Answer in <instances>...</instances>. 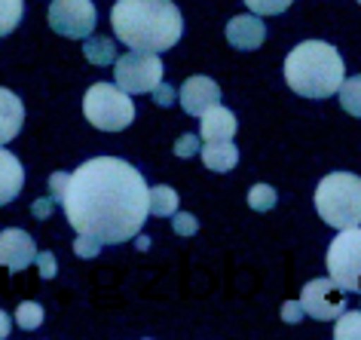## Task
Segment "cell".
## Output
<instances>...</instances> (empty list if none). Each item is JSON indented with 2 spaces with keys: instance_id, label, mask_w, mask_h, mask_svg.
<instances>
[{
  "instance_id": "6da1fadb",
  "label": "cell",
  "mask_w": 361,
  "mask_h": 340,
  "mask_svg": "<svg viewBox=\"0 0 361 340\" xmlns=\"http://www.w3.org/2000/svg\"><path fill=\"white\" fill-rule=\"evenodd\" d=\"M68 224L102 245H120L144 227L150 214V190L141 172L116 157L86 159L68 178L61 196Z\"/></svg>"
},
{
  "instance_id": "7a4b0ae2",
  "label": "cell",
  "mask_w": 361,
  "mask_h": 340,
  "mask_svg": "<svg viewBox=\"0 0 361 340\" xmlns=\"http://www.w3.org/2000/svg\"><path fill=\"white\" fill-rule=\"evenodd\" d=\"M116 40L135 52H166L184 34V19L171 0H116L111 10Z\"/></svg>"
},
{
  "instance_id": "3957f363",
  "label": "cell",
  "mask_w": 361,
  "mask_h": 340,
  "mask_svg": "<svg viewBox=\"0 0 361 340\" xmlns=\"http://www.w3.org/2000/svg\"><path fill=\"white\" fill-rule=\"evenodd\" d=\"M285 80L303 98H328L340 92L343 80H346V65H343V56L331 43L303 40L288 52Z\"/></svg>"
},
{
  "instance_id": "277c9868",
  "label": "cell",
  "mask_w": 361,
  "mask_h": 340,
  "mask_svg": "<svg viewBox=\"0 0 361 340\" xmlns=\"http://www.w3.org/2000/svg\"><path fill=\"white\" fill-rule=\"evenodd\" d=\"M315 212L328 227L346 230L361 224V178L352 172H331L315 187Z\"/></svg>"
},
{
  "instance_id": "5b68a950",
  "label": "cell",
  "mask_w": 361,
  "mask_h": 340,
  "mask_svg": "<svg viewBox=\"0 0 361 340\" xmlns=\"http://www.w3.org/2000/svg\"><path fill=\"white\" fill-rule=\"evenodd\" d=\"M83 114L95 129L120 132L126 126H132L135 104L126 89L111 86V83H95V86H89V92L83 98Z\"/></svg>"
},
{
  "instance_id": "8992f818",
  "label": "cell",
  "mask_w": 361,
  "mask_h": 340,
  "mask_svg": "<svg viewBox=\"0 0 361 340\" xmlns=\"http://www.w3.org/2000/svg\"><path fill=\"white\" fill-rule=\"evenodd\" d=\"M328 276L343 291L361 294V224L340 230L328 248Z\"/></svg>"
},
{
  "instance_id": "52a82bcc",
  "label": "cell",
  "mask_w": 361,
  "mask_h": 340,
  "mask_svg": "<svg viewBox=\"0 0 361 340\" xmlns=\"http://www.w3.org/2000/svg\"><path fill=\"white\" fill-rule=\"evenodd\" d=\"M114 80H116V86L126 89L129 95L153 92V89L162 83V61L157 52L129 49V56H120L114 61Z\"/></svg>"
},
{
  "instance_id": "ba28073f",
  "label": "cell",
  "mask_w": 361,
  "mask_h": 340,
  "mask_svg": "<svg viewBox=\"0 0 361 340\" xmlns=\"http://www.w3.org/2000/svg\"><path fill=\"white\" fill-rule=\"evenodd\" d=\"M98 13L89 0H52L49 4V28L71 40H83L95 31Z\"/></svg>"
},
{
  "instance_id": "9c48e42d",
  "label": "cell",
  "mask_w": 361,
  "mask_h": 340,
  "mask_svg": "<svg viewBox=\"0 0 361 340\" xmlns=\"http://www.w3.org/2000/svg\"><path fill=\"white\" fill-rule=\"evenodd\" d=\"M343 291L337 282L331 279H312L303 285V294H300V303H303V312L319 322H331L337 319L343 310H346V300H343Z\"/></svg>"
},
{
  "instance_id": "30bf717a",
  "label": "cell",
  "mask_w": 361,
  "mask_h": 340,
  "mask_svg": "<svg viewBox=\"0 0 361 340\" xmlns=\"http://www.w3.org/2000/svg\"><path fill=\"white\" fill-rule=\"evenodd\" d=\"M37 261V248H34V239L25 233V230H4L0 233V267L19 273L25 267H31Z\"/></svg>"
},
{
  "instance_id": "8fae6325",
  "label": "cell",
  "mask_w": 361,
  "mask_h": 340,
  "mask_svg": "<svg viewBox=\"0 0 361 340\" xmlns=\"http://www.w3.org/2000/svg\"><path fill=\"white\" fill-rule=\"evenodd\" d=\"M214 104H221V86L214 83L212 77L196 74L190 80H184V86H180V107H184L190 117H202Z\"/></svg>"
},
{
  "instance_id": "7c38bea8",
  "label": "cell",
  "mask_w": 361,
  "mask_h": 340,
  "mask_svg": "<svg viewBox=\"0 0 361 340\" xmlns=\"http://www.w3.org/2000/svg\"><path fill=\"white\" fill-rule=\"evenodd\" d=\"M227 40H230V47L239 52H255L264 47V40H267V25L260 22L255 13L236 16V19H230V25H227Z\"/></svg>"
},
{
  "instance_id": "4fadbf2b",
  "label": "cell",
  "mask_w": 361,
  "mask_h": 340,
  "mask_svg": "<svg viewBox=\"0 0 361 340\" xmlns=\"http://www.w3.org/2000/svg\"><path fill=\"white\" fill-rule=\"evenodd\" d=\"M200 138L202 141H233L236 135V117L224 104H214L200 117Z\"/></svg>"
},
{
  "instance_id": "5bb4252c",
  "label": "cell",
  "mask_w": 361,
  "mask_h": 340,
  "mask_svg": "<svg viewBox=\"0 0 361 340\" xmlns=\"http://www.w3.org/2000/svg\"><path fill=\"white\" fill-rule=\"evenodd\" d=\"M22 123H25V104H22V98L16 95V92H10V89L0 86V147L10 145V141L19 135Z\"/></svg>"
},
{
  "instance_id": "9a60e30c",
  "label": "cell",
  "mask_w": 361,
  "mask_h": 340,
  "mask_svg": "<svg viewBox=\"0 0 361 340\" xmlns=\"http://www.w3.org/2000/svg\"><path fill=\"white\" fill-rule=\"evenodd\" d=\"M25 184V169L10 150L0 147V205L13 202Z\"/></svg>"
},
{
  "instance_id": "2e32d148",
  "label": "cell",
  "mask_w": 361,
  "mask_h": 340,
  "mask_svg": "<svg viewBox=\"0 0 361 340\" xmlns=\"http://www.w3.org/2000/svg\"><path fill=\"white\" fill-rule=\"evenodd\" d=\"M200 157H202L205 169H212V172H230V169L239 163V150L233 141H205Z\"/></svg>"
},
{
  "instance_id": "e0dca14e",
  "label": "cell",
  "mask_w": 361,
  "mask_h": 340,
  "mask_svg": "<svg viewBox=\"0 0 361 340\" xmlns=\"http://www.w3.org/2000/svg\"><path fill=\"white\" fill-rule=\"evenodd\" d=\"M175 212H178V193L166 184H157L150 190V214H157V218H171Z\"/></svg>"
},
{
  "instance_id": "ac0fdd59",
  "label": "cell",
  "mask_w": 361,
  "mask_h": 340,
  "mask_svg": "<svg viewBox=\"0 0 361 340\" xmlns=\"http://www.w3.org/2000/svg\"><path fill=\"white\" fill-rule=\"evenodd\" d=\"M83 56L92 61V65H114L116 61V47L111 37H89L86 47H83Z\"/></svg>"
},
{
  "instance_id": "d6986e66",
  "label": "cell",
  "mask_w": 361,
  "mask_h": 340,
  "mask_svg": "<svg viewBox=\"0 0 361 340\" xmlns=\"http://www.w3.org/2000/svg\"><path fill=\"white\" fill-rule=\"evenodd\" d=\"M340 104H343V111H346V114H352V117H361V74L343 80Z\"/></svg>"
},
{
  "instance_id": "ffe728a7",
  "label": "cell",
  "mask_w": 361,
  "mask_h": 340,
  "mask_svg": "<svg viewBox=\"0 0 361 340\" xmlns=\"http://www.w3.org/2000/svg\"><path fill=\"white\" fill-rule=\"evenodd\" d=\"M22 13H25V0H0V37L16 31V25L22 22Z\"/></svg>"
},
{
  "instance_id": "44dd1931",
  "label": "cell",
  "mask_w": 361,
  "mask_h": 340,
  "mask_svg": "<svg viewBox=\"0 0 361 340\" xmlns=\"http://www.w3.org/2000/svg\"><path fill=\"white\" fill-rule=\"evenodd\" d=\"M334 337L337 340H349V337H361V312H346L343 310L337 316V328H334Z\"/></svg>"
},
{
  "instance_id": "7402d4cb",
  "label": "cell",
  "mask_w": 361,
  "mask_h": 340,
  "mask_svg": "<svg viewBox=\"0 0 361 340\" xmlns=\"http://www.w3.org/2000/svg\"><path fill=\"white\" fill-rule=\"evenodd\" d=\"M248 205L255 212H269L276 205V190L269 184H255L248 190Z\"/></svg>"
},
{
  "instance_id": "603a6c76",
  "label": "cell",
  "mask_w": 361,
  "mask_h": 340,
  "mask_svg": "<svg viewBox=\"0 0 361 340\" xmlns=\"http://www.w3.org/2000/svg\"><path fill=\"white\" fill-rule=\"evenodd\" d=\"M16 322L25 328V331H34L43 325V307L40 303H19V310H16Z\"/></svg>"
},
{
  "instance_id": "cb8c5ba5",
  "label": "cell",
  "mask_w": 361,
  "mask_h": 340,
  "mask_svg": "<svg viewBox=\"0 0 361 340\" xmlns=\"http://www.w3.org/2000/svg\"><path fill=\"white\" fill-rule=\"evenodd\" d=\"M294 0H245V6L255 16H279L291 6Z\"/></svg>"
},
{
  "instance_id": "d4e9b609",
  "label": "cell",
  "mask_w": 361,
  "mask_h": 340,
  "mask_svg": "<svg viewBox=\"0 0 361 340\" xmlns=\"http://www.w3.org/2000/svg\"><path fill=\"white\" fill-rule=\"evenodd\" d=\"M171 227H175L178 236H193L196 230H200V221H196V214H187V212H175L171 214Z\"/></svg>"
},
{
  "instance_id": "484cf974",
  "label": "cell",
  "mask_w": 361,
  "mask_h": 340,
  "mask_svg": "<svg viewBox=\"0 0 361 340\" xmlns=\"http://www.w3.org/2000/svg\"><path fill=\"white\" fill-rule=\"evenodd\" d=\"M202 150V138L200 135H180L175 141V154L184 159V157H193V154H200Z\"/></svg>"
},
{
  "instance_id": "4316f807",
  "label": "cell",
  "mask_w": 361,
  "mask_h": 340,
  "mask_svg": "<svg viewBox=\"0 0 361 340\" xmlns=\"http://www.w3.org/2000/svg\"><path fill=\"white\" fill-rule=\"evenodd\" d=\"M74 252L80 257H95L98 252H102V243L92 236H83V233H77V243H74Z\"/></svg>"
},
{
  "instance_id": "83f0119b",
  "label": "cell",
  "mask_w": 361,
  "mask_h": 340,
  "mask_svg": "<svg viewBox=\"0 0 361 340\" xmlns=\"http://www.w3.org/2000/svg\"><path fill=\"white\" fill-rule=\"evenodd\" d=\"M68 178H71L68 172H56L49 178V196L56 202H61V196H65V190H68Z\"/></svg>"
},
{
  "instance_id": "f1b7e54d",
  "label": "cell",
  "mask_w": 361,
  "mask_h": 340,
  "mask_svg": "<svg viewBox=\"0 0 361 340\" xmlns=\"http://www.w3.org/2000/svg\"><path fill=\"white\" fill-rule=\"evenodd\" d=\"M282 319L288 322V325H297V322L303 319V303L300 300H288L282 307Z\"/></svg>"
},
{
  "instance_id": "f546056e",
  "label": "cell",
  "mask_w": 361,
  "mask_h": 340,
  "mask_svg": "<svg viewBox=\"0 0 361 340\" xmlns=\"http://www.w3.org/2000/svg\"><path fill=\"white\" fill-rule=\"evenodd\" d=\"M153 102H157L159 107H169L171 102H175V89L166 86V83H159L157 89H153Z\"/></svg>"
},
{
  "instance_id": "4dcf8cb0",
  "label": "cell",
  "mask_w": 361,
  "mask_h": 340,
  "mask_svg": "<svg viewBox=\"0 0 361 340\" xmlns=\"http://www.w3.org/2000/svg\"><path fill=\"white\" fill-rule=\"evenodd\" d=\"M37 264H40V276H43V279H52V276H56V257H52L49 252H40Z\"/></svg>"
},
{
  "instance_id": "1f68e13d",
  "label": "cell",
  "mask_w": 361,
  "mask_h": 340,
  "mask_svg": "<svg viewBox=\"0 0 361 340\" xmlns=\"http://www.w3.org/2000/svg\"><path fill=\"white\" fill-rule=\"evenodd\" d=\"M52 205H56V200H52V196H47V200H37V202H34V214H37V218H49Z\"/></svg>"
},
{
  "instance_id": "d6a6232c",
  "label": "cell",
  "mask_w": 361,
  "mask_h": 340,
  "mask_svg": "<svg viewBox=\"0 0 361 340\" xmlns=\"http://www.w3.org/2000/svg\"><path fill=\"white\" fill-rule=\"evenodd\" d=\"M4 337H10V316L0 310V340H4Z\"/></svg>"
},
{
  "instance_id": "836d02e7",
  "label": "cell",
  "mask_w": 361,
  "mask_h": 340,
  "mask_svg": "<svg viewBox=\"0 0 361 340\" xmlns=\"http://www.w3.org/2000/svg\"><path fill=\"white\" fill-rule=\"evenodd\" d=\"M358 4H361V0H358Z\"/></svg>"
}]
</instances>
